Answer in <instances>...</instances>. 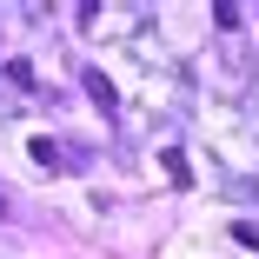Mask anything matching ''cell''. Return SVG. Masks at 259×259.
I'll list each match as a JSON object with an SVG mask.
<instances>
[{
  "instance_id": "6da1fadb",
  "label": "cell",
  "mask_w": 259,
  "mask_h": 259,
  "mask_svg": "<svg viewBox=\"0 0 259 259\" xmlns=\"http://www.w3.org/2000/svg\"><path fill=\"white\" fill-rule=\"evenodd\" d=\"M27 153H33V160H40V166H54V173L80 160V153H73V146H60V140H47V133H33V140H27Z\"/></svg>"
},
{
  "instance_id": "7a4b0ae2",
  "label": "cell",
  "mask_w": 259,
  "mask_h": 259,
  "mask_svg": "<svg viewBox=\"0 0 259 259\" xmlns=\"http://www.w3.org/2000/svg\"><path fill=\"white\" fill-rule=\"evenodd\" d=\"M80 87H87V100H93V107H100V113L113 120V107H120V93H113V80L100 73V67H87V73H80Z\"/></svg>"
},
{
  "instance_id": "3957f363",
  "label": "cell",
  "mask_w": 259,
  "mask_h": 259,
  "mask_svg": "<svg viewBox=\"0 0 259 259\" xmlns=\"http://www.w3.org/2000/svg\"><path fill=\"white\" fill-rule=\"evenodd\" d=\"M166 173H173V186H193V173H186V153H166Z\"/></svg>"
},
{
  "instance_id": "277c9868",
  "label": "cell",
  "mask_w": 259,
  "mask_h": 259,
  "mask_svg": "<svg viewBox=\"0 0 259 259\" xmlns=\"http://www.w3.org/2000/svg\"><path fill=\"white\" fill-rule=\"evenodd\" d=\"M233 239H239V246H252V252H259V226H252V220H239V226H233Z\"/></svg>"
},
{
  "instance_id": "5b68a950",
  "label": "cell",
  "mask_w": 259,
  "mask_h": 259,
  "mask_svg": "<svg viewBox=\"0 0 259 259\" xmlns=\"http://www.w3.org/2000/svg\"><path fill=\"white\" fill-rule=\"evenodd\" d=\"M0 213H7V199H0Z\"/></svg>"
}]
</instances>
